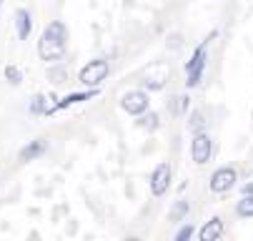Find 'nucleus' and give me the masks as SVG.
<instances>
[{
    "instance_id": "obj_14",
    "label": "nucleus",
    "mask_w": 253,
    "mask_h": 241,
    "mask_svg": "<svg viewBox=\"0 0 253 241\" xmlns=\"http://www.w3.org/2000/svg\"><path fill=\"white\" fill-rule=\"evenodd\" d=\"M33 116H41V113H45L48 116V100H45V96H35L33 100H30V108H28Z\"/></svg>"
},
{
    "instance_id": "obj_11",
    "label": "nucleus",
    "mask_w": 253,
    "mask_h": 241,
    "mask_svg": "<svg viewBox=\"0 0 253 241\" xmlns=\"http://www.w3.org/2000/svg\"><path fill=\"white\" fill-rule=\"evenodd\" d=\"M188 211H191V203H188L186 198H180V201H175V203H173V209L168 211V221H173V224L186 221Z\"/></svg>"
},
{
    "instance_id": "obj_17",
    "label": "nucleus",
    "mask_w": 253,
    "mask_h": 241,
    "mask_svg": "<svg viewBox=\"0 0 253 241\" xmlns=\"http://www.w3.org/2000/svg\"><path fill=\"white\" fill-rule=\"evenodd\" d=\"M203 126H206L203 113H201V111H193V113H191V118H188V128H191L193 133H198V131H203Z\"/></svg>"
},
{
    "instance_id": "obj_8",
    "label": "nucleus",
    "mask_w": 253,
    "mask_h": 241,
    "mask_svg": "<svg viewBox=\"0 0 253 241\" xmlns=\"http://www.w3.org/2000/svg\"><path fill=\"white\" fill-rule=\"evenodd\" d=\"M226 226H223V219L221 216H213L211 221H206L198 231V241H218L223 236Z\"/></svg>"
},
{
    "instance_id": "obj_20",
    "label": "nucleus",
    "mask_w": 253,
    "mask_h": 241,
    "mask_svg": "<svg viewBox=\"0 0 253 241\" xmlns=\"http://www.w3.org/2000/svg\"><path fill=\"white\" fill-rule=\"evenodd\" d=\"M241 193H253V184H243V189H241Z\"/></svg>"
},
{
    "instance_id": "obj_15",
    "label": "nucleus",
    "mask_w": 253,
    "mask_h": 241,
    "mask_svg": "<svg viewBox=\"0 0 253 241\" xmlns=\"http://www.w3.org/2000/svg\"><path fill=\"white\" fill-rule=\"evenodd\" d=\"M5 81L10 86H20L23 83V71L18 65H5Z\"/></svg>"
},
{
    "instance_id": "obj_18",
    "label": "nucleus",
    "mask_w": 253,
    "mask_h": 241,
    "mask_svg": "<svg viewBox=\"0 0 253 241\" xmlns=\"http://www.w3.org/2000/svg\"><path fill=\"white\" fill-rule=\"evenodd\" d=\"M193 234H196V226H193V224H183V226H180V229L175 231V236H173V239H175V241H188Z\"/></svg>"
},
{
    "instance_id": "obj_2",
    "label": "nucleus",
    "mask_w": 253,
    "mask_h": 241,
    "mask_svg": "<svg viewBox=\"0 0 253 241\" xmlns=\"http://www.w3.org/2000/svg\"><path fill=\"white\" fill-rule=\"evenodd\" d=\"M215 36V33H211V38ZM211 38H206L196 50H193V55L188 58V63H186V88H196L198 83H201V78H203V71H206V63H208V43H211Z\"/></svg>"
},
{
    "instance_id": "obj_19",
    "label": "nucleus",
    "mask_w": 253,
    "mask_h": 241,
    "mask_svg": "<svg viewBox=\"0 0 253 241\" xmlns=\"http://www.w3.org/2000/svg\"><path fill=\"white\" fill-rule=\"evenodd\" d=\"M143 88H148V91H161L163 88V81L161 78H146V81H143Z\"/></svg>"
},
{
    "instance_id": "obj_7",
    "label": "nucleus",
    "mask_w": 253,
    "mask_h": 241,
    "mask_svg": "<svg viewBox=\"0 0 253 241\" xmlns=\"http://www.w3.org/2000/svg\"><path fill=\"white\" fill-rule=\"evenodd\" d=\"M148 189H151V193H153L156 198L168 193V189H170V166H168V163H158V166L151 171Z\"/></svg>"
},
{
    "instance_id": "obj_13",
    "label": "nucleus",
    "mask_w": 253,
    "mask_h": 241,
    "mask_svg": "<svg viewBox=\"0 0 253 241\" xmlns=\"http://www.w3.org/2000/svg\"><path fill=\"white\" fill-rule=\"evenodd\" d=\"M135 123H138V128H143V131H156V128L161 126V121H158V113H153L151 108H148L146 113H140Z\"/></svg>"
},
{
    "instance_id": "obj_1",
    "label": "nucleus",
    "mask_w": 253,
    "mask_h": 241,
    "mask_svg": "<svg viewBox=\"0 0 253 241\" xmlns=\"http://www.w3.org/2000/svg\"><path fill=\"white\" fill-rule=\"evenodd\" d=\"M65 48H68V25L63 20L48 23L38 41V55L45 63H55L65 55Z\"/></svg>"
},
{
    "instance_id": "obj_6",
    "label": "nucleus",
    "mask_w": 253,
    "mask_h": 241,
    "mask_svg": "<svg viewBox=\"0 0 253 241\" xmlns=\"http://www.w3.org/2000/svg\"><path fill=\"white\" fill-rule=\"evenodd\" d=\"M213 156V141H211V136L206 131H198L193 136V141H191V158L196 166H206Z\"/></svg>"
},
{
    "instance_id": "obj_4",
    "label": "nucleus",
    "mask_w": 253,
    "mask_h": 241,
    "mask_svg": "<svg viewBox=\"0 0 253 241\" xmlns=\"http://www.w3.org/2000/svg\"><path fill=\"white\" fill-rule=\"evenodd\" d=\"M238 181V171L233 166H221V168H215L211 179H208V189L213 193H228Z\"/></svg>"
},
{
    "instance_id": "obj_10",
    "label": "nucleus",
    "mask_w": 253,
    "mask_h": 241,
    "mask_svg": "<svg viewBox=\"0 0 253 241\" xmlns=\"http://www.w3.org/2000/svg\"><path fill=\"white\" fill-rule=\"evenodd\" d=\"M45 148H48V146H45V141H41V139H38V141H30L25 148H20V156H18V158H20L23 163L35 161V158H41V156L45 153Z\"/></svg>"
},
{
    "instance_id": "obj_21",
    "label": "nucleus",
    "mask_w": 253,
    "mask_h": 241,
    "mask_svg": "<svg viewBox=\"0 0 253 241\" xmlns=\"http://www.w3.org/2000/svg\"><path fill=\"white\" fill-rule=\"evenodd\" d=\"M3 3H5V0H0V5H3Z\"/></svg>"
},
{
    "instance_id": "obj_3",
    "label": "nucleus",
    "mask_w": 253,
    "mask_h": 241,
    "mask_svg": "<svg viewBox=\"0 0 253 241\" xmlns=\"http://www.w3.org/2000/svg\"><path fill=\"white\" fill-rule=\"evenodd\" d=\"M108 73H111V63L105 58H93V60H88V65L81 68L78 83L85 86V88H98L108 78Z\"/></svg>"
},
{
    "instance_id": "obj_12",
    "label": "nucleus",
    "mask_w": 253,
    "mask_h": 241,
    "mask_svg": "<svg viewBox=\"0 0 253 241\" xmlns=\"http://www.w3.org/2000/svg\"><path fill=\"white\" fill-rule=\"evenodd\" d=\"M236 216L238 219H253V193H243L236 201Z\"/></svg>"
},
{
    "instance_id": "obj_16",
    "label": "nucleus",
    "mask_w": 253,
    "mask_h": 241,
    "mask_svg": "<svg viewBox=\"0 0 253 241\" xmlns=\"http://www.w3.org/2000/svg\"><path fill=\"white\" fill-rule=\"evenodd\" d=\"M188 100H191L188 96H178V98H173V108H170V111H173L175 116H183V113L188 111Z\"/></svg>"
},
{
    "instance_id": "obj_5",
    "label": "nucleus",
    "mask_w": 253,
    "mask_h": 241,
    "mask_svg": "<svg viewBox=\"0 0 253 241\" xmlns=\"http://www.w3.org/2000/svg\"><path fill=\"white\" fill-rule=\"evenodd\" d=\"M121 108L128 116H140L151 108V96L146 91H128L121 96Z\"/></svg>"
},
{
    "instance_id": "obj_9",
    "label": "nucleus",
    "mask_w": 253,
    "mask_h": 241,
    "mask_svg": "<svg viewBox=\"0 0 253 241\" xmlns=\"http://www.w3.org/2000/svg\"><path fill=\"white\" fill-rule=\"evenodd\" d=\"M15 33H18L20 41L30 38V33H33V15H30V10H25V8L15 10Z\"/></svg>"
}]
</instances>
